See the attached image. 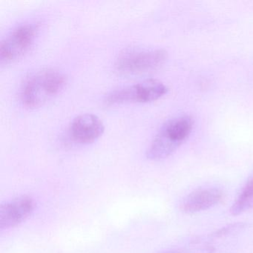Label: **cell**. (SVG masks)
Segmentation results:
<instances>
[{
  "instance_id": "1",
  "label": "cell",
  "mask_w": 253,
  "mask_h": 253,
  "mask_svg": "<svg viewBox=\"0 0 253 253\" xmlns=\"http://www.w3.org/2000/svg\"><path fill=\"white\" fill-rule=\"evenodd\" d=\"M67 83L66 75L57 69L38 71L29 75L22 84L20 102L27 109H38L58 96Z\"/></svg>"
},
{
  "instance_id": "2",
  "label": "cell",
  "mask_w": 253,
  "mask_h": 253,
  "mask_svg": "<svg viewBox=\"0 0 253 253\" xmlns=\"http://www.w3.org/2000/svg\"><path fill=\"white\" fill-rule=\"evenodd\" d=\"M193 126V119L187 115L169 120L151 142L146 150V158L151 161H161L172 155L189 138Z\"/></svg>"
},
{
  "instance_id": "3",
  "label": "cell",
  "mask_w": 253,
  "mask_h": 253,
  "mask_svg": "<svg viewBox=\"0 0 253 253\" xmlns=\"http://www.w3.org/2000/svg\"><path fill=\"white\" fill-rule=\"evenodd\" d=\"M167 51L162 48L127 50L115 62L117 72L124 75H137L156 70L167 60Z\"/></svg>"
},
{
  "instance_id": "4",
  "label": "cell",
  "mask_w": 253,
  "mask_h": 253,
  "mask_svg": "<svg viewBox=\"0 0 253 253\" xmlns=\"http://www.w3.org/2000/svg\"><path fill=\"white\" fill-rule=\"evenodd\" d=\"M36 23H25L10 31L0 45V64L7 66L23 58L33 46L38 35Z\"/></svg>"
},
{
  "instance_id": "5",
  "label": "cell",
  "mask_w": 253,
  "mask_h": 253,
  "mask_svg": "<svg viewBox=\"0 0 253 253\" xmlns=\"http://www.w3.org/2000/svg\"><path fill=\"white\" fill-rule=\"evenodd\" d=\"M165 84L157 80H146L109 92L104 102L109 106L126 103H148L156 101L168 93Z\"/></svg>"
},
{
  "instance_id": "6",
  "label": "cell",
  "mask_w": 253,
  "mask_h": 253,
  "mask_svg": "<svg viewBox=\"0 0 253 253\" xmlns=\"http://www.w3.org/2000/svg\"><path fill=\"white\" fill-rule=\"evenodd\" d=\"M35 202L29 195L16 197L0 207V229H12L26 221L33 213Z\"/></svg>"
},
{
  "instance_id": "7",
  "label": "cell",
  "mask_w": 253,
  "mask_h": 253,
  "mask_svg": "<svg viewBox=\"0 0 253 253\" xmlns=\"http://www.w3.org/2000/svg\"><path fill=\"white\" fill-rule=\"evenodd\" d=\"M105 131V126L94 114H83L71 123L68 130L69 139L77 144L86 145L98 140Z\"/></svg>"
},
{
  "instance_id": "8",
  "label": "cell",
  "mask_w": 253,
  "mask_h": 253,
  "mask_svg": "<svg viewBox=\"0 0 253 253\" xmlns=\"http://www.w3.org/2000/svg\"><path fill=\"white\" fill-rule=\"evenodd\" d=\"M223 197V192L217 188L198 189L184 198L181 204V210L186 214L205 211L219 204Z\"/></svg>"
},
{
  "instance_id": "9",
  "label": "cell",
  "mask_w": 253,
  "mask_h": 253,
  "mask_svg": "<svg viewBox=\"0 0 253 253\" xmlns=\"http://www.w3.org/2000/svg\"><path fill=\"white\" fill-rule=\"evenodd\" d=\"M253 210V173L247 179L230 208V213L236 216Z\"/></svg>"
},
{
  "instance_id": "10",
  "label": "cell",
  "mask_w": 253,
  "mask_h": 253,
  "mask_svg": "<svg viewBox=\"0 0 253 253\" xmlns=\"http://www.w3.org/2000/svg\"><path fill=\"white\" fill-rule=\"evenodd\" d=\"M164 253H186L185 252L181 251V250H174V251L167 252Z\"/></svg>"
}]
</instances>
